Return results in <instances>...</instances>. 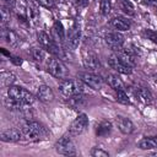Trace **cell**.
Segmentation results:
<instances>
[{"instance_id":"obj_27","label":"cell","mask_w":157,"mask_h":157,"mask_svg":"<svg viewBox=\"0 0 157 157\" xmlns=\"http://www.w3.org/2000/svg\"><path fill=\"white\" fill-rule=\"evenodd\" d=\"M142 34H144L147 39H150L151 42H153L155 44H157V32H156V31L147 28V29H144Z\"/></svg>"},{"instance_id":"obj_29","label":"cell","mask_w":157,"mask_h":157,"mask_svg":"<svg viewBox=\"0 0 157 157\" xmlns=\"http://www.w3.org/2000/svg\"><path fill=\"white\" fill-rule=\"evenodd\" d=\"M10 18H11V15H10V10L5 6H2L1 9V22H2V26H5L7 22H10Z\"/></svg>"},{"instance_id":"obj_26","label":"cell","mask_w":157,"mask_h":157,"mask_svg":"<svg viewBox=\"0 0 157 157\" xmlns=\"http://www.w3.org/2000/svg\"><path fill=\"white\" fill-rule=\"evenodd\" d=\"M117 101L123 103V104H129L130 103V99H129V96L126 94L125 90H119L117 91Z\"/></svg>"},{"instance_id":"obj_32","label":"cell","mask_w":157,"mask_h":157,"mask_svg":"<svg viewBox=\"0 0 157 157\" xmlns=\"http://www.w3.org/2000/svg\"><path fill=\"white\" fill-rule=\"evenodd\" d=\"M11 58H12L11 60H12V61H13L16 65H21V64H22V60H21V58H18V56H11Z\"/></svg>"},{"instance_id":"obj_9","label":"cell","mask_w":157,"mask_h":157,"mask_svg":"<svg viewBox=\"0 0 157 157\" xmlns=\"http://www.w3.org/2000/svg\"><path fill=\"white\" fill-rule=\"evenodd\" d=\"M82 61H83V65L87 70L90 71H96L97 69H99V60H98V56L96 55V53H93L92 50L90 49H85L82 52Z\"/></svg>"},{"instance_id":"obj_6","label":"cell","mask_w":157,"mask_h":157,"mask_svg":"<svg viewBox=\"0 0 157 157\" xmlns=\"http://www.w3.org/2000/svg\"><path fill=\"white\" fill-rule=\"evenodd\" d=\"M37 39H38V43L40 44V47H43L45 50H48V52H50L53 54H56V55L60 54V49H59L58 44L44 31H39L37 33Z\"/></svg>"},{"instance_id":"obj_3","label":"cell","mask_w":157,"mask_h":157,"mask_svg":"<svg viewBox=\"0 0 157 157\" xmlns=\"http://www.w3.org/2000/svg\"><path fill=\"white\" fill-rule=\"evenodd\" d=\"M7 94H9V97H11V98L16 99L17 102L26 104V105H29L34 102V96L20 86H13V85L10 86L7 90Z\"/></svg>"},{"instance_id":"obj_25","label":"cell","mask_w":157,"mask_h":157,"mask_svg":"<svg viewBox=\"0 0 157 157\" xmlns=\"http://www.w3.org/2000/svg\"><path fill=\"white\" fill-rule=\"evenodd\" d=\"M99 10H101V13L103 16H108L110 13V10H112L110 1L109 0H101L99 1Z\"/></svg>"},{"instance_id":"obj_17","label":"cell","mask_w":157,"mask_h":157,"mask_svg":"<svg viewBox=\"0 0 157 157\" xmlns=\"http://www.w3.org/2000/svg\"><path fill=\"white\" fill-rule=\"evenodd\" d=\"M135 96L144 104H150L153 101V97H152L151 92L147 88H145V87H137L135 90Z\"/></svg>"},{"instance_id":"obj_16","label":"cell","mask_w":157,"mask_h":157,"mask_svg":"<svg viewBox=\"0 0 157 157\" xmlns=\"http://www.w3.org/2000/svg\"><path fill=\"white\" fill-rule=\"evenodd\" d=\"M37 97L42 102H52L54 99V93H53V90L49 86L40 85L38 87V91H37Z\"/></svg>"},{"instance_id":"obj_10","label":"cell","mask_w":157,"mask_h":157,"mask_svg":"<svg viewBox=\"0 0 157 157\" xmlns=\"http://www.w3.org/2000/svg\"><path fill=\"white\" fill-rule=\"evenodd\" d=\"M108 64H109V66H110L112 69H114L115 71H118V72H120V74L129 75V74L132 72V67L125 65V64L119 59V56H118L115 53H113V54L109 55V58H108Z\"/></svg>"},{"instance_id":"obj_5","label":"cell","mask_w":157,"mask_h":157,"mask_svg":"<svg viewBox=\"0 0 157 157\" xmlns=\"http://www.w3.org/2000/svg\"><path fill=\"white\" fill-rule=\"evenodd\" d=\"M48 72L50 75H53L54 77L56 78H66L67 77V69L66 66L63 64V61L58 58H52L49 61H48Z\"/></svg>"},{"instance_id":"obj_33","label":"cell","mask_w":157,"mask_h":157,"mask_svg":"<svg viewBox=\"0 0 157 157\" xmlns=\"http://www.w3.org/2000/svg\"><path fill=\"white\" fill-rule=\"evenodd\" d=\"M4 2H5L7 6H13V5H15V0H4Z\"/></svg>"},{"instance_id":"obj_1","label":"cell","mask_w":157,"mask_h":157,"mask_svg":"<svg viewBox=\"0 0 157 157\" xmlns=\"http://www.w3.org/2000/svg\"><path fill=\"white\" fill-rule=\"evenodd\" d=\"M22 134L26 139L32 140V141L47 139V136H48L47 129L37 121H27L22 126Z\"/></svg>"},{"instance_id":"obj_28","label":"cell","mask_w":157,"mask_h":157,"mask_svg":"<svg viewBox=\"0 0 157 157\" xmlns=\"http://www.w3.org/2000/svg\"><path fill=\"white\" fill-rule=\"evenodd\" d=\"M120 7H121V10H123L125 13H128V15H134L132 5H131L129 1H126V0H120Z\"/></svg>"},{"instance_id":"obj_8","label":"cell","mask_w":157,"mask_h":157,"mask_svg":"<svg viewBox=\"0 0 157 157\" xmlns=\"http://www.w3.org/2000/svg\"><path fill=\"white\" fill-rule=\"evenodd\" d=\"M80 80L92 90H101L103 86V78L99 75H96L92 71L80 74Z\"/></svg>"},{"instance_id":"obj_7","label":"cell","mask_w":157,"mask_h":157,"mask_svg":"<svg viewBox=\"0 0 157 157\" xmlns=\"http://www.w3.org/2000/svg\"><path fill=\"white\" fill-rule=\"evenodd\" d=\"M87 126H88V118L85 113H81L71 123V125L69 128V132H70V135L77 136V135H81L87 129Z\"/></svg>"},{"instance_id":"obj_18","label":"cell","mask_w":157,"mask_h":157,"mask_svg":"<svg viewBox=\"0 0 157 157\" xmlns=\"http://www.w3.org/2000/svg\"><path fill=\"white\" fill-rule=\"evenodd\" d=\"M1 37H2V39L7 43V44H10V45H17L18 44V42H20V38H18V36L13 32V31H11L10 28H2V31H1Z\"/></svg>"},{"instance_id":"obj_2","label":"cell","mask_w":157,"mask_h":157,"mask_svg":"<svg viewBox=\"0 0 157 157\" xmlns=\"http://www.w3.org/2000/svg\"><path fill=\"white\" fill-rule=\"evenodd\" d=\"M82 81L81 80H70V78H64L60 85H59V90L61 92V94L66 98H70L72 96L80 94L82 93Z\"/></svg>"},{"instance_id":"obj_24","label":"cell","mask_w":157,"mask_h":157,"mask_svg":"<svg viewBox=\"0 0 157 157\" xmlns=\"http://www.w3.org/2000/svg\"><path fill=\"white\" fill-rule=\"evenodd\" d=\"M56 37L59 38V40H64L65 39V31H64V27H63V23L60 21H55L54 22V27H53Z\"/></svg>"},{"instance_id":"obj_15","label":"cell","mask_w":157,"mask_h":157,"mask_svg":"<svg viewBox=\"0 0 157 157\" xmlns=\"http://www.w3.org/2000/svg\"><path fill=\"white\" fill-rule=\"evenodd\" d=\"M80 38H81V29H80V27L75 26L70 31V33H69V37H67V47L71 50H75L78 47Z\"/></svg>"},{"instance_id":"obj_23","label":"cell","mask_w":157,"mask_h":157,"mask_svg":"<svg viewBox=\"0 0 157 157\" xmlns=\"http://www.w3.org/2000/svg\"><path fill=\"white\" fill-rule=\"evenodd\" d=\"M0 82L2 87H10L15 82V75L12 72H1L0 75Z\"/></svg>"},{"instance_id":"obj_13","label":"cell","mask_w":157,"mask_h":157,"mask_svg":"<svg viewBox=\"0 0 157 157\" xmlns=\"http://www.w3.org/2000/svg\"><path fill=\"white\" fill-rule=\"evenodd\" d=\"M22 130L20 131L18 129H15V128H10V129H6L4 131H1L0 134V139L5 142H16V141H20L21 137H22Z\"/></svg>"},{"instance_id":"obj_14","label":"cell","mask_w":157,"mask_h":157,"mask_svg":"<svg viewBox=\"0 0 157 157\" xmlns=\"http://www.w3.org/2000/svg\"><path fill=\"white\" fill-rule=\"evenodd\" d=\"M109 23H110V26H112L114 29H117L118 32L128 31V29H130V27H131V22H130V20L126 18V17H123V16L113 17V18L110 20Z\"/></svg>"},{"instance_id":"obj_30","label":"cell","mask_w":157,"mask_h":157,"mask_svg":"<svg viewBox=\"0 0 157 157\" xmlns=\"http://www.w3.org/2000/svg\"><path fill=\"white\" fill-rule=\"evenodd\" d=\"M91 155L93 157H109V153L102 148H98V147H93L92 151H91Z\"/></svg>"},{"instance_id":"obj_4","label":"cell","mask_w":157,"mask_h":157,"mask_svg":"<svg viewBox=\"0 0 157 157\" xmlns=\"http://www.w3.org/2000/svg\"><path fill=\"white\" fill-rule=\"evenodd\" d=\"M55 150L58 153L63 156H75L76 155V147L70 137V135H64L61 136L56 142H55Z\"/></svg>"},{"instance_id":"obj_31","label":"cell","mask_w":157,"mask_h":157,"mask_svg":"<svg viewBox=\"0 0 157 157\" xmlns=\"http://www.w3.org/2000/svg\"><path fill=\"white\" fill-rule=\"evenodd\" d=\"M39 5H42V6H44V7H50L52 6V1L50 0H36Z\"/></svg>"},{"instance_id":"obj_11","label":"cell","mask_w":157,"mask_h":157,"mask_svg":"<svg viewBox=\"0 0 157 157\" xmlns=\"http://www.w3.org/2000/svg\"><path fill=\"white\" fill-rule=\"evenodd\" d=\"M104 40L105 43L114 50H119L123 48V44H124V36L120 33V32H110V33H107L105 37H104Z\"/></svg>"},{"instance_id":"obj_12","label":"cell","mask_w":157,"mask_h":157,"mask_svg":"<svg viewBox=\"0 0 157 157\" xmlns=\"http://www.w3.org/2000/svg\"><path fill=\"white\" fill-rule=\"evenodd\" d=\"M114 123L117 125V128L125 135H129L134 131V124L132 121L126 118V117H123V115H117L115 119H114Z\"/></svg>"},{"instance_id":"obj_22","label":"cell","mask_w":157,"mask_h":157,"mask_svg":"<svg viewBox=\"0 0 157 157\" xmlns=\"http://www.w3.org/2000/svg\"><path fill=\"white\" fill-rule=\"evenodd\" d=\"M139 148L141 150H153L157 148V139L155 137H144L137 144Z\"/></svg>"},{"instance_id":"obj_19","label":"cell","mask_w":157,"mask_h":157,"mask_svg":"<svg viewBox=\"0 0 157 157\" xmlns=\"http://www.w3.org/2000/svg\"><path fill=\"white\" fill-rule=\"evenodd\" d=\"M107 83L114 90V91H119V90H125V85L124 82L120 80V77L118 75L110 74L107 76Z\"/></svg>"},{"instance_id":"obj_21","label":"cell","mask_w":157,"mask_h":157,"mask_svg":"<svg viewBox=\"0 0 157 157\" xmlns=\"http://www.w3.org/2000/svg\"><path fill=\"white\" fill-rule=\"evenodd\" d=\"M31 55L37 63H43L47 58V50L43 47H33L31 49Z\"/></svg>"},{"instance_id":"obj_20","label":"cell","mask_w":157,"mask_h":157,"mask_svg":"<svg viewBox=\"0 0 157 157\" xmlns=\"http://www.w3.org/2000/svg\"><path fill=\"white\" fill-rule=\"evenodd\" d=\"M112 131V124L109 121H101L97 128H96V135L99 136V137H104V136H108Z\"/></svg>"}]
</instances>
